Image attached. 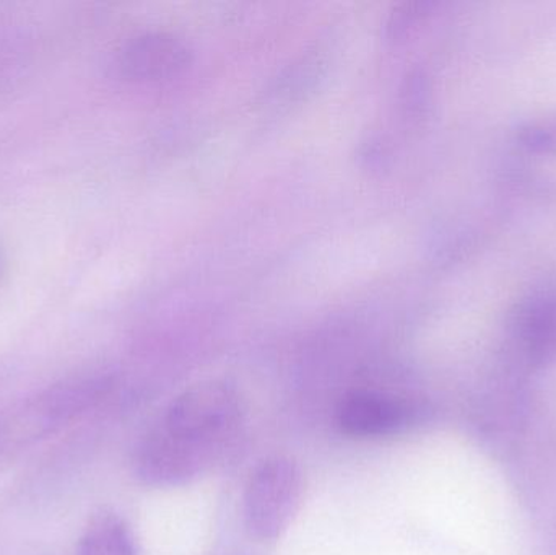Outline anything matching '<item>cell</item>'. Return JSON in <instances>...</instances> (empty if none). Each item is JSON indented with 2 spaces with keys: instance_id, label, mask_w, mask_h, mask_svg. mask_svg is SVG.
Masks as SVG:
<instances>
[{
  "instance_id": "3957f363",
  "label": "cell",
  "mask_w": 556,
  "mask_h": 555,
  "mask_svg": "<svg viewBox=\"0 0 556 555\" xmlns=\"http://www.w3.org/2000/svg\"><path fill=\"white\" fill-rule=\"evenodd\" d=\"M192 49L173 33L153 31L137 36L116 55L117 74L124 80L163 81L178 77L191 65Z\"/></svg>"
},
{
  "instance_id": "277c9868",
  "label": "cell",
  "mask_w": 556,
  "mask_h": 555,
  "mask_svg": "<svg viewBox=\"0 0 556 555\" xmlns=\"http://www.w3.org/2000/svg\"><path fill=\"white\" fill-rule=\"evenodd\" d=\"M414 409L404 401L376 391H353L340 401L337 426L353 439H376L405 429Z\"/></svg>"
},
{
  "instance_id": "5b68a950",
  "label": "cell",
  "mask_w": 556,
  "mask_h": 555,
  "mask_svg": "<svg viewBox=\"0 0 556 555\" xmlns=\"http://www.w3.org/2000/svg\"><path fill=\"white\" fill-rule=\"evenodd\" d=\"M106 390L104 380L77 378L65 380L42 393L35 403L29 404L25 416L29 417L41 432L58 429L71 422L78 414L93 406Z\"/></svg>"
},
{
  "instance_id": "7a4b0ae2",
  "label": "cell",
  "mask_w": 556,
  "mask_h": 555,
  "mask_svg": "<svg viewBox=\"0 0 556 555\" xmlns=\"http://www.w3.org/2000/svg\"><path fill=\"white\" fill-rule=\"evenodd\" d=\"M304 475L293 459L274 456L261 463L247 484L244 524L254 538L276 541L303 505Z\"/></svg>"
},
{
  "instance_id": "8992f818",
  "label": "cell",
  "mask_w": 556,
  "mask_h": 555,
  "mask_svg": "<svg viewBox=\"0 0 556 555\" xmlns=\"http://www.w3.org/2000/svg\"><path fill=\"white\" fill-rule=\"evenodd\" d=\"M78 555H139L129 525L114 512H98L85 528Z\"/></svg>"
},
{
  "instance_id": "6da1fadb",
  "label": "cell",
  "mask_w": 556,
  "mask_h": 555,
  "mask_svg": "<svg viewBox=\"0 0 556 555\" xmlns=\"http://www.w3.org/2000/svg\"><path fill=\"white\" fill-rule=\"evenodd\" d=\"M243 401L233 384L202 381L182 391L134 453V472L150 488H178L204 475L240 427Z\"/></svg>"
},
{
  "instance_id": "52a82bcc",
  "label": "cell",
  "mask_w": 556,
  "mask_h": 555,
  "mask_svg": "<svg viewBox=\"0 0 556 555\" xmlns=\"http://www.w3.org/2000/svg\"><path fill=\"white\" fill-rule=\"evenodd\" d=\"M2 439H3V429H2V426H0V443H2Z\"/></svg>"
}]
</instances>
